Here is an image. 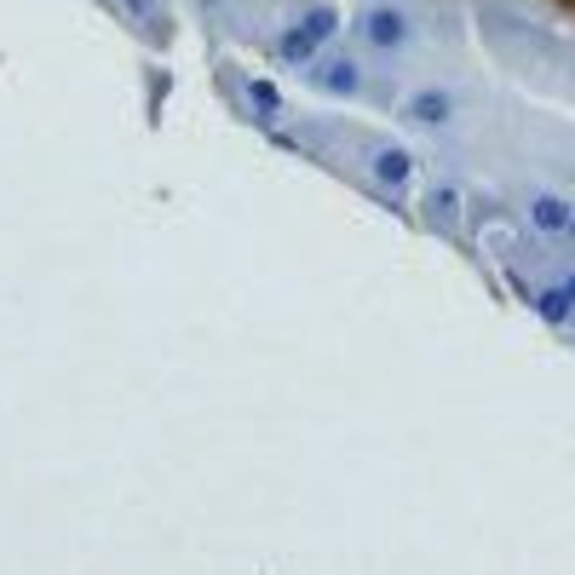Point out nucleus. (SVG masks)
Returning a JSON list of instances; mask_svg holds the SVG:
<instances>
[{"label":"nucleus","mask_w":575,"mask_h":575,"mask_svg":"<svg viewBox=\"0 0 575 575\" xmlns=\"http://www.w3.org/2000/svg\"><path fill=\"white\" fill-rule=\"evenodd\" d=\"M375 179L386 184V191H403V184L415 179V161H408V150H386V156L375 161Z\"/></svg>","instance_id":"1"},{"label":"nucleus","mask_w":575,"mask_h":575,"mask_svg":"<svg viewBox=\"0 0 575 575\" xmlns=\"http://www.w3.org/2000/svg\"><path fill=\"white\" fill-rule=\"evenodd\" d=\"M570 201L559 196H536V208H529V219H536V231H570Z\"/></svg>","instance_id":"2"},{"label":"nucleus","mask_w":575,"mask_h":575,"mask_svg":"<svg viewBox=\"0 0 575 575\" xmlns=\"http://www.w3.org/2000/svg\"><path fill=\"white\" fill-rule=\"evenodd\" d=\"M536 311H541L547 322H564V317H570V294H564V288H547V294L536 299Z\"/></svg>","instance_id":"3"},{"label":"nucleus","mask_w":575,"mask_h":575,"mask_svg":"<svg viewBox=\"0 0 575 575\" xmlns=\"http://www.w3.org/2000/svg\"><path fill=\"white\" fill-rule=\"evenodd\" d=\"M415 110H420V121H443V110H449V105H443V98H420Z\"/></svg>","instance_id":"4"},{"label":"nucleus","mask_w":575,"mask_h":575,"mask_svg":"<svg viewBox=\"0 0 575 575\" xmlns=\"http://www.w3.org/2000/svg\"><path fill=\"white\" fill-rule=\"evenodd\" d=\"M564 294H570V305H575V282H570V288H564Z\"/></svg>","instance_id":"5"},{"label":"nucleus","mask_w":575,"mask_h":575,"mask_svg":"<svg viewBox=\"0 0 575 575\" xmlns=\"http://www.w3.org/2000/svg\"><path fill=\"white\" fill-rule=\"evenodd\" d=\"M570 236H575V213H570Z\"/></svg>","instance_id":"6"}]
</instances>
